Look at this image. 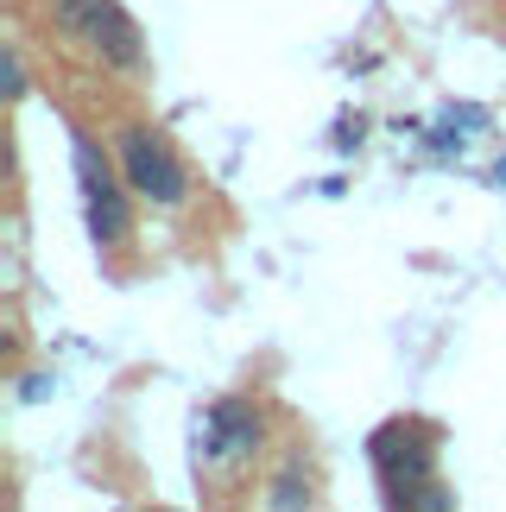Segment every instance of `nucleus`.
<instances>
[{"label":"nucleus","instance_id":"nucleus-9","mask_svg":"<svg viewBox=\"0 0 506 512\" xmlns=\"http://www.w3.org/2000/svg\"><path fill=\"white\" fill-rule=\"evenodd\" d=\"M494 177H500V184H506V159H500V165H494Z\"/></svg>","mask_w":506,"mask_h":512},{"label":"nucleus","instance_id":"nucleus-8","mask_svg":"<svg viewBox=\"0 0 506 512\" xmlns=\"http://www.w3.org/2000/svg\"><path fill=\"white\" fill-rule=\"evenodd\" d=\"M45 392H51V386H45V373H26V386H19V399H45Z\"/></svg>","mask_w":506,"mask_h":512},{"label":"nucleus","instance_id":"nucleus-7","mask_svg":"<svg viewBox=\"0 0 506 512\" xmlns=\"http://www.w3.org/2000/svg\"><path fill=\"white\" fill-rule=\"evenodd\" d=\"M0 70H7V102H26V51L7 45V57H0Z\"/></svg>","mask_w":506,"mask_h":512},{"label":"nucleus","instance_id":"nucleus-5","mask_svg":"<svg viewBox=\"0 0 506 512\" xmlns=\"http://www.w3.org/2000/svg\"><path fill=\"white\" fill-rule=\"evenodd\" d=\"M114 159H121V177L133 184L146 209H190V196H197V177H190L184 152L171 146L165 127L152 121H121L114 127Z\"/></svg>","mask_w":506,"mask_h":512},{"label":"nucleus","instance_id":"nucleus-2","mask_svg":"<svg viewBox=\"0 0 506 512\" xmlns=\"http://www.w3.org/2000/svg\"><path fill=\"white\" fill-rule=\"evenodd\" d=\"M51 32L102 76H146V32L121 0H45Z\"/></svg>","mask_w":506,"mask_h":512},{"label":"nucleus","instance_id":"nucleus-1","mask_svg":"<svg viewBox=\"0 0 506 512\" xmlns=\"http://www.w3.org/2000/svg\"><path fill=\"white\" fill-rule=\"evenodd\" d=\"M367 462H374L386 506H456L450 487H437L443 430L431 418H386L367 437Z\"/></svg>","mask_w":506,"mask_h":512},{"label":"nucleus","instance_id":"nucleus-3","mask_svg":"<svg viewBox=\"0 0 506 512\" xmlns=\"http://www.w3.org/2000/svg\"><path fill=\"white\" fill-rule=\"evenodd\" d=\"M70 171H76V196H83V222L95 253H127L133 247V184L121 177V159L114 146H102L89 127H70Z\"/></svg>","mask_w":506,"mask_h":512},{"label":"nucleus","instance_id":"nucleus-6","mask_svg":"<svg viewBox=\"0 0 506 512\" xmlns=\"http://www.w3.org/2000/svg\"><path fill=\"white\" fill-rule=\"evenodd\" d=\"M260 500H266V506H279V512L317 506V500H323V487H317V468H310V462H298V456H285V462H279V468L266 475Z\"/></svg>","mask_w":506,"mask_h":512},{"label":"nucleus","instance_id":"nucleus-4","mask_svg":"<svg viewBox=\"0 0 506 512\" xmlns=\"http://www.w3.org/2000/svg\"><path fill=\"white\" fill-rule=\"evenodd\" d=\"M266 405L247 399V392H222L209 399V411L197 418V443H190V462H197V487L203 481H241L253 475V462L266 456Z\"/></svg>","mask_w":506,"mask_h":512}]
</instances>
